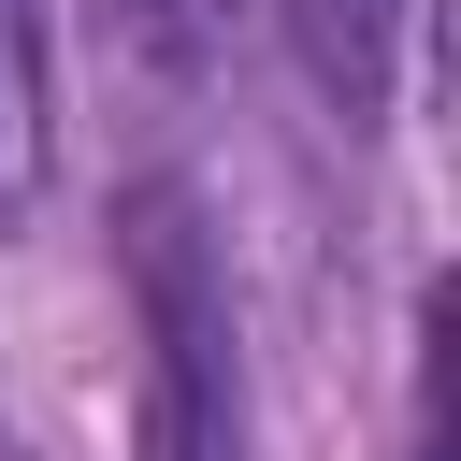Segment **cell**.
I'll list each match as a JSON object with an SVG mask.
<instances>
[{
    "instance_id": "6da1fadb",
    "label": "cell",
    "mask_w": 461,
    "mask_h": 461,
    "mask_svg": "<svg viewBox=\"0 0 461 461\" xmlns=\"http://www.w3.org/2000/svg\"><path fill=\"white\" fill-rule=\"evenodd\" d=\"M130 317H144V461H245V360H230V274L202 245L187 187H130Z\"/></svg>"
},
{
    "instance_id": "277c9868",
    "label": "cell",
    "mask_w": 461,
    "mask_h": 461,
    "mask_svg": "<svg viewBox=\"0 0 461 461\" xmlns=\"http://www.w3.org/2000/svg\"><path fill=\"white\" fill-rule=\"evenodd\" d=\"M130 14H144V43H158V58H202L230 0H130Z\"/></svg>"
},
{
    "instance_id": "7a4b0ae2",
    "label": "cell",
    "mask_w": 461,
    "mask_h": 461,
    "mask_svg": "<svg viewBox=\"0 0 461 461\" xmlns=\"http://www.w3.org/2000/svg\"><path fill=\"white\" fill-rule=\"evenodd\" d=\"M58 173V29L43 0H0V216H29Z\"/></svg>"
},
{
    "instance_id": "3957f363",
    "label": "cell",
    "mask_w": 461,
    "mask_h": 461,
    "mask_svg": "<svg viewBox=\"0 0 461 461\" xmlns=\"http://www.w3.org/2000/svg\"><path fill=\"white\" fill-rule=\"evenodd\" d=\"M288 14V58L317 72L331 115H375L389 101V58H403V0H274Z\"/></svg>"
}]
</instances>
